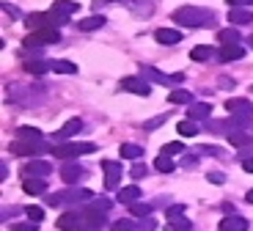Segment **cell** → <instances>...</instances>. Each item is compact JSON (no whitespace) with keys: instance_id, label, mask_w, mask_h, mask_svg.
<instances>
[{"instance_id":"6da1fadb","label":"cell","mask_w":253,"mask_h":231,"mask_svg":"<svg viewBox=\"0 0 253 231\" xmlns=\"http://www.w3.org/2000/svg\"><path fill=\"white\" fill-rule=\"evenodd\" d=\"M173 22L184 28H204V25H212L215 22V11L201 6H182L173 11Z\"/></svg>"},{"instance_id":"7a4b0ae2","label":"cell","mask_w":253,"mask_h":231,"mask_svg":"<svg viewBox=\"0 0 253 231\" xmlns=\"http://www.w3.org/2000/svg\"><path fill=\"white\" fill-rule=\"evenodd\" d=\"M85 201H94V195L83 187H72V190H66V193L47 195V204L50 206H77V204H85Z\"/></svg>"},{"instance_id":"3957f363","label":"cell","mask_w":253,"mask_h":231,"mask_svg":"<svg viewBox=\"0 0 253 231\" xmlns=\"http://www.w3.org/2000/svg\"><path fill=\"white\" fill-rule=\"evenodd\" d=\"M61 42V33L58 31H33L22 39V47L33 50V47H44V44H58Z\"/></svg>"},{"instance_id":"277c9868","label":"cell","mask_w":253,"mask_h":231,"mask_svg":"<svg viewBox=\"0 0 253 231\" xmlns=\"http://www.w3.org/2000/svg\"><path fill=\"white\" fill-rule=\"evenodd\" d=\"M96 151V143H58L52 146V154L61 157V160H72L77 154H91Z\"/></svg>"},{"instance_id":"5b68a950","label":"cell","mask_w":253,"mask_h":231,"mask_svg":"<svg viewBox=\"0 0 253 231\" xmlns=\"http://www.w3.org/2000/svg\"><path fill=\"white\" fill-rule=\"evenodd\" d=\"M47 149L52 151V146L42 143V140H36V143H28V140H14V143H11V154H17V157H36V154H42V151H47Z\"/></svg>"},{"instance_id":"8992f818","label":"cell","mask_w":253,"mask_h":231,"mask_svg":"<svg viewBox=\"0 0 253 231\" xmlns=\"http://www.w3.org/2000/svg\"><path fill=\"white\" fill-rule=\"evenodd\" d=\"M121 165L116 163V160H105L102 163V176H105V190H116L119 187V182H121Z\"/></svg>"},{"instance_id":"52a82bcc","label":"cell","mask_w":253,"mask_h":231,"mask_svg":"<svg viewBox=\"0 0 253 231\" xmlns=\"http://www.w3.org/2000/svg\"><path fill=\"white\" fill-rule=\"evenodd\" d=\"M121 88H124V91H132V94H140V96L152 94V83L146 80V77H124V80H121Z\"/></svg>"},{"instance_id":"ba28073f","label":"cell","mask_w":253,"mask_h":231,"mask_svg":"<svg viewBox=\"0 0 253 231\" xmlns=\"http://www.w3.org/2000/svg\"><path fill=\"white\" fill-rule=\"evenodd\" d=\"M83 223V215L80 209H69V212H63L61 218H58V229L61 231H77Z\"/></svg>"},{"instance_id":"9c48e42d","label":"cell","mask_w":253,"mask_h":231,"mask_svg":"<svg viewBox=\"0 0 253 231\" xmlns=\"http://www.w3.org/2000/svg\"><path fill=\"white\" fill-rule=\"evenodd\" d=\"M50 171H52V165H47L44 160H31L25 165V179H44Z\"/></svg>"},{"instance_id":"30bf717a","label":"cell","mask_w":253,"mask_h":231,"mask_svg":"<svg viewBox=\"0 0 253 231\" xmlns=\"http://www.w3.org/2000/svg\"><path fill=\"white\" fill-rule=\"evenodd\" d=\"M217 58H220L223 63H228V61H240V58H245V50H242L240 44H223L220 50H217Z\"/></svg>"},{"instance_id":"8fae6325","label":"cell","mask_w":253,"mask_h":231,"mask_svg":"<svg viewBox=\"0 0 253 231\" xmlns=\"http://www.w3.org/2000/svg\"><path fill=\"white\" fill-rule=\"evenodd\" d=\"M226 110L234 116H253V105L248 99H226Z\"/></svg>"},{"instance_id":"7c38bea8","label":"cell","mask_w":253,"mask_h":231,"mask_svg":"<svg viewBox=\"0 0 253 231\" xmlns=\"http://www.w3.org/2000/svg\"><path fill=\"white\" fill-rule=\"evenodd\" d=\"M248 229V220L245 218H237V215H228V218L220 220L217 231H245Z\"/></svg>"},{"instance_id":"4fadbf2b","label":"cell","mask_w":253,"mask_h":231,"mask_svg":"<svg viewBox=\"0 0 253 231\" xmlns=\"http://www.w3.org/2000/svg\"><path fill=\"white\" fill-rule=\"evenodd\" d=\"M61 179L66 182V185H75V182H80V179H83V165H75V163L61 165Z\"/></svg>"},{"instance_id":"5bb4252c","label":"cell","mask_w":253,"mask_h":231,"mask_svg":"<svg viewBox=\"0 0 253 231\" xmlns=\"http://www.w3.org/2000/svg\"><path fill=\"white\" fill-rule=\"evenodd\" d=\"M143 75L149 83H160V86H168V88L173 86V75H163V72H157L152 66H143Z\"/></svg>"},{"instance_id":"9a60e30c","label":"cell","mask_w":253,"mask_h":231,"mask_svg":"<svg viewBox=\"0 0 253 231\" xmlns=\"http://www.w3.org/2000/svg\"><path fill=\"white\" fill-rule=\"evenodd\" d=\"M47 69H52V66L47 61H42V58H28V61H25V72H28V75H33V77L47 75Z\"/></svg>"},{"instance_id":"2e32d148","label":"cell","mask_w":253,"mask_h":231,"mask_svg":"<svg viewBox=\"0 0 253 231\" xmlns=\"http://www.w3.org/2000/svg\"><path fill=\"white\" fill-rule=\"evenodd\" d=\"M154 39L160 44H179L182 42V33L173 31V28H160V31H154Z\"/></svg>"},{"instance_id":"e0dca14e","label":"cell","mask_w":253,"mask_h":231,"mask_svg":"<svg viewBox=\"0 0 253 231\" xmlns=\"http://www.w3.org/2000/svg\"><path fill=\"white\" fill-rule=\"evenodd\" d=\"M22 190L28 195H44L47 193V182L44 179H25L22 182Z\"/></svg>"},{"instance_id":"ac0fdd59","label":"cell","mask_w":253,"mask_h":231,"mask_svg":"<svg viewBox=\"0 0 253 231\" xmlns=\"http://www.w3.org/2000/svg\"><path fill=\"white\" fill-rule=\"evenodd\" d=\"M17 140L36 143V140H44V135H42V130H36V127H19V130H17Z\"/></svg>"},{"instance_id":"d6986e66","label":"cell","mask_w":253,"mask_h":231,"mask_svg":"<svg viewBox=\"0 0 253 231\" xmlns=\"http://www.w3.org/2000/svg\"><path fill=\"white\" fill-rule=\"evenodd\" d=\"M80 130H83V121L80 119H69L66 124L61 127V130L55 132V138H58V140H61V138H72V135H77Z\"/></svg>"},{"instance_id":"ffe728a7","label":"cell","mask_w":253,"mask_h":231,"mask_svg":"<svg viewBox=\"0 0 253 231\" xmlns=\"http://www.w3.org/2000/svg\"><path fill=\"white\" fill-rule=\"evenodd\" d=\"M209 113H212V105H209V102H193V105H190V119L193 121L209 119Z\"/></svg>"},{"instance_id":"44dd1931","label":"cell","mask_w":253,"mask_h":231,"mask_svg":"<svg viewBox=\"0 0 253 231\" xmlns=\"http://www.w3.org/2000/svg\"><path fill=\"white\" fill-rule=\"evenodd\" d=\"M228 22H231V25H248V22H253V11L234 8V11H228Z\"/></svg>"},{"instance_id":"7402d4cb","label":"cell","mask_w":253,"mask_h":231,"mask_svg":"<svg viewBox=\"0 0 253 231\" xmlns=\"http://www.w3.org/2000/svg\"><path fill=\"white\" fill-rule=\"evenodd\" d=\"M50 11H55V14H66V17H69L72 11H80V6H77L75 0H55Z\"/></svg>"},{"instance_id":"603a6c76","label":"cell","mask_w":253,"mask_h":231,"mask_svg":"<svg viewBox=\"0 0 253 231\" xmlns=\"http://www.w3.org/2000/svg\"><path fill=\"white\" fill-rule=\"evenodd\" d=\"M99 28H105V17H102V14L80 19V31H99Z\"/></svg>"},{"instance_id":"cb8c5ba5","label":"cell","mask_w":253,"mask_h":231,"mask_svg":"<svg viewBox=\"0 0 253 231\" xmlns=\"http://www.w3.org/2000/svg\"><path fill=\"white\" fill-rule=\"evenodd\" d=\"M212 55H217L215 47H207V44H198V47H193V52H190L193 61H209Z\"/></svg>"},{"instance_id":"d4e9b609","label":"cell","mask_w":253,"mask_h":231,"mask_svg":"<svg viewBox=\"0 0 253 231\" xmlns=\"http://www.w3.org/2000/svg\"><path fill=\"white\" fill-rule=\"evenodd\" d=\"M119 151L124 160H138V157H143V146H138V143H121Z\"/></svg>"},{"instance_id":"484cf974","label":"cell","mask_w":253,"mask_h":231,"mask_svg":"<svg viewBox=\"0 0 253 231\" xmlns=\"http://www.w3.org/2000/svg\"><path fill=\"white\" fill-rule=\"evenodd\" d=\"M50 66H52V72H58V75H75L77 72V66L72 61H61V58H58V61H50Z\"/></svg>"},{"instance_id":"4316f807","label":"cell","mask_w":253,"mask_h":231,"mask_svg":"<svg viewBox=\"0 0 253 231\" xmlns=\"http://www.w3.org/2000/svg\"><path fill=\"white\" fill-rule=\"evenodd\" d=\"M168 99L173 102V105H193V94H190V91H182V88H176V91H171V96H168Z\"/></svg>"},{"instance_id":"83f0119b","label":"cell","mask_w":253,"mask_h":231,"mask_svg":"<svg viewBox=\"0 0 253 231\" xmlns=\"http://www.w3.org/2000/svg\"><path fill=\"white\" fill-rule=\"evenodd\" d=\"M138 198H140V187H124V190L119 193V201H121V204H126V206L135 204Z\"/></svg>"},{"instance_id":"f1b7e54d","label":"cell","mask_w":253,"mask_h":231,"mask_svg":"<svg viewBox=\"0 0 253 231\" xmlns=\"http://www.w3.org/2000/svg\"><path fill=\"white\" fill-rule=\"evenodd\" d=\"M154 165H157V171H160V174H171V171L176 168V163H173V160H171L168 154H160L157 160H154Z\"/></svg>"},{"instance_id":"f546056e","label":"cell","mask_w":253,"mask_h":231,"mask_svg":"<svg viewBox=\"0 0 253 231\" xmlns=\"http://www.w3.org/2000/svg\"><path fill=\"white\" fill-rule=\"evenodd\" d=\"M126 209H129L135 218H152V204H138V201H135V204H129Z\"/></svg>"},{"instance_id":"4dcf8cb0","label":"cell","mask_w":253,"mask_h":231,"mask_svg":"<svg viewBox=\"0 0 253 231\" xmlns=\"http://www.w3.org/2000/svg\"><path fill=\"white\" fill-rule=\"evenodd\" d=\"M179 135H184V138H196V135H198V124H196L193 119L179 121Z\"/></svg>"},{"instance_id":"1f68e13d","label":"cell","mask_w":253,"mask_h":231,"mask_svg":"<svg viewBox=\"0 0 253 231\" xmlns=\"http://www.w3.org/2000/svg\"><path fill=\"white\" fill-rule=\"evenodd\" d=\"M228 143L234 146V149H242V146L251 143V138H248L245 132H228Z\"/></svg>"},{"instance_id":"d6a6232c","label":"cell","mask_w":253,"mask_h":231,"mask_svg":"<svg viewBox=\"0 0 253 231\" xmlns=\"http://www.w3.org/2000/svg\"><path fill=\"white\" fill-rule=\"evenodd\" d=\"M217 36H220L223 44H240V33H237L234 28H226V31H220Z\"/></svg>"},{"instance_id":"836d02e7","label":"cell","mask_w":253,"mask_h":231,"mask_svg":"<svg viewBox=\"0 0 253 231\" xmlns=\"http://www.w3.org/2000/svg\"><path fill=\"white\" fill-rule=\"evenodd\" d=\"M25 215L33 223H42V220H44V209H39V206H25Z\"/></svg>"},{"instance_id":"e575fe53","label":"cell","mask_w":253,"mask_h":231,"mask_svg":"<svg viewBox=\"0 0 253 231\" xmlns=\"http://www.w3.org/2000/svg\"><path fill=\"white\" fill-rule=\"evenodd\" d=\"M182 151H184V143H179V140H173V143H165V146H163V154H168V157L182 154Z\"/></svg>"},{"instance_id":"d590c367","label":"cell","mask_w":253,"mask_h":231,"mask_svg":"<svg viewBox=\"0 0 253 231\" xmlns=\"http://www.w3.org/2000/svg\"><path fill=\"white\" fill-rule=\"evenodd\" d=\"M168 226H171V231H190V229H193V223H190L187 218H179V220H171V223H168Z\"/></svg>"},{"instance_id":"8d00e7d4","label":"cell","mask_w":253,"mask_h":231,"mask_svg":"<svg viewBox=\"0 0 253 231\" xmlns=\"http://www.w3.org/2000/svg\"><path fill=\"white\" fill-rule=\"evenodd\" d=\"M113 231H135V223L129 218H121V220L113 223Z\"/></svg>"},{"instance_id":"74e56055","label":"cell","mask_w":253,"mask_h":231,"mask_svg":"<svg viewBox=\"0 0 253 231\" xmlns=\"http://www.w3.org/2000/svg\"><path fill=\"white\" fill-rule=\"evenodd\" d=\"M11 231H39V223H33V220H25V223H14Z\"/></svg>"},{"instance_id":"f35d334b","label":"cell","mask_w":253,"mask_h":231,"mask_svg":"<svg viewBox=\"0 0 253 231\" xmlns=\"http://www.w3.org/2000/svg\"><path fill=\"white\" fill-rule=\"evenodd\" d=\"M179 218H184V206L182 204H176V206L168 209V223H171V220H179Z\"/></svg>"},{"instance_id":"ab89813d","label":"cell","mask_w":253,"mask_h":231,"mask_svg":"<svg viewBox=\"0 0 253 231\" xmlns=\"http://www.w3.org/2000/svg\"><path fill=\"white\" fill-rule=\"evenodd\" d=\"M77 231H102V223H91V220H83Z\"/></svg>"},{"instance_id":"60d3db41","label":"cell","mask_w":253,"mask_h":231,"mask_svg":"<svg viewBox=\"0 0 253 231\" xmlns=\"http://www.w3.org/2000/svg\"><path fill=\"white\" fill-rule=\"evenodd\" d=\"M3 8H6V14H8L11 19H19V17H22V11H19L17 6H11V3H3Z\"/></svg>"},{"instance_id":"b9f144b4","label":"cell","mask_w":253,"mask_h":231,"mask_svg":"<svg viewBox=\"0 0 253 231\" xmlns=\"http://www.w3.org/2000/svg\"><path fill=\"white\" fill-rule=\"evenodd\" d=\"M129 174H132V179H143V176L149 174V168H146V165H135V168L129 171Z\"/></svg>"},{"instance_id":"7bdbcfd3","label":"cell","mask_w":253,"mask_h":231,"mask_svg":"<svg viewBox=\"0 0 253 231\" xmlns=\"http://www.w3.org/2000/svg\"><path fill=\"white\" fill-rule=\"evenodd\" d=\"M207 179L212 182V185H223V182H226V176H223V174H215V171H212V174H209Z\"/></svg>"},{"instance_id":"ee69618b","label":"cell","mask_w":253,"mask_h":231,"mask_svg":"<svg viewBox=\"0 0 253 231\" xmlns=\"http://www.w3.org/2000/svg\"><path fill=\"white\" fill-rule=\"evenodd\" d=\"M163 121H165L163 116H157V119H152V121H146V130H157V127L163 124Z\"/></svg>"},{"instance_id":"f6af8a7d","label":"cell","mask_w":253,"mask_h":231,"mask_svg":"<svg viewBox=\"0 0 253 231\" xmlns=\"http://www.w3.org/2000/svg\"><path fill=\"white\" fill-rule=\"evenodd\" d=\"M228 3H231V6H251V3H253V0H228Z\"/></svg>"},{"instance_id":"bcb514c9","label":"cell","mask_w":253,"mask_h":231,"mask_svg":"<svg viewBox=\"0 0 253 231\" xmlns=\"http://www.w3.org/2000/svg\"><path fill=\"white\" fill-rule=\"evenodd\" d=\"M242 168H245L248 174H253V157H251V160H245V163H242Z\"/></svg>"},{"instance_id":"7dc6e473","label":"cell","mask_w":253,"mask_h":231,"mask_svg":"<svg viewBox=\"0 0 253 231\" xmlns=\"http://www.w3.org/2000/svg\"><path fill=\"white\" fill-rule=\"evenodd\" d=\"M245 198H248V204H253V190H248V195H245Z\"/></svg>"},{"instance_id":"c3c4849f","label":"cell","mask_w":253,"mask_h":231,"mask_svg":"<svg viewBox=\"0 0 253 231\" xmlns=\"http://www.w3.org/2000/svg\"><path fill=\"white\" fill-rule=\"evenodd\" d=\"M251 47H253V39H251Z\"/></svg>"},{"instance_id":"681fc988","label":"cell","mask_w":253,"mask_h":231,"mask_svg":"<svg viewBox=\"0 0 253 231\" xmlns=\"http://www.w3.org/2000/svg\"><path fill=\"white\" fill-rule=\"evenodd\" d=\"M251 91H253V88H251Z\"/></svg>"}]
</instances>
